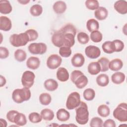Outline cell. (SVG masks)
<instances>
[{
  "instance_id": "6da1fadb",
  "label": "cell",
  "mask_w": 127,
  "mask_h": 127,
  "mask_svg": "<svg viewBox=\"0 0 127 127\" xmlns=\"http://www.w3.org/2000/svg\"><path fill=\"white\" fill-rule=\"evenodd\" d=\"M75 112L76 122L81 125L86 124L89 120V112L87 104L81 101L79 105L75 108Z\"/></svg>"
},
{
  "instance_id": "7a4b0ae2",
  "label": "cell",
  "mask_w": 127,
  "mask_h": 127,
  "mask_svg": "<svg viewBox=\"0 0 127 127\" xmlns=\"http://www.w3.org/2000/svg\"><path fill=\"white\" fill-rule=\"evenodd\" d=\"M31 96V91L28 88L23 87L21 89H16L12 93V98L14 102L17 104L29 100Z\"/></svg>"
},
{
  "instance_id": "3957f363",
  "label": "cell",
  "mask_w": 127,
  "mask_h": 127,
  "mask_svg": "<svg viewBox=\"0 0 127 127\" xmlns=\"http://www.w3.org/2000/svg\"><path fill=\"white\" fill-rule=\"evenodd\" d=\"M70 79L76 87L79 89L84 88L88 83L87 77L84 75L82 71L78 70H74L72 71Z\"/></svg>"
},
{
  "instance_id": "277c9868",
  "label": "cell",
  "mask_w": 127,
  "mask_h": 127,
  "mask_svg": "<svg viewBox=\"0 0 127 127\" xmlns=\"http://www.w3.org/2000/svg\"><path fill=\"white\" fill-rule=\"evenodd\" d=\"M9 42L13 47H19L25 46L29 42V38L25 32L18 34H13L10 36Z\"/></svg>"
},
{
  "instance_id": "5b68a950",
  "label": "cell",
  "mask_w": 127,
  "mask_h": 127,
  "mask_svg": "<svg viewBox=\"0 0 127 127\" xmlns=\"http://www.w3.org/2000/svg\"><path fill=\"white\" fill-rule=\"evenodd\" d=\"M114 117L121 122L127 121V105L126 103H121L114 110Z\"/></svg>"
},
{
  "instance_id": "8992f818",
  "label": "cell",
  "mask_w": 127,
  "mask_h": 127,
  "mask_svg": "<svg viewBox=\"0 0 127 127\" xmlns=\"http://www.w3.org/2000/svg\"><path fill=\"white\" fill-rule=\"evenodd\" d=\"M80 96L77 92L71 93L68 96L66 102V107L68 110H73L77 108L80 103Z\"/></svg>"
},
{
  "instance_id": "52a82bcc",
  "label": "cell",
  "mask_w": 127,
  "mask_h": 127,
  "mask_svg": "<svg viewBox=\"0 0 127 127\" xmlns=\"http://www.w3.org/2000/svg\"><path fill=\"white\" fill-rule=\"evenodd\" d=\"M29 52L33 55H43L47 50V45L44 43H32L28 47Z\"/></svg>"
},
{
  "instance_id": "ba28073f",
  "label": "cell",
  "mask_w": 127,
  "mask_h": 127,
  "mask_svg": "<svg viewBox=\"0 0 127 127\" xmlns=\"http://www.w3.org/2000/svg\"><path fill=\"white\" fill-rule=\"evenodd\" d=\"M35 78V75L32 71L30 70L24 71L21 77V83L23 86L28 88H31L34 84Z\"/></svg>"
},
{
  "instance_id": "9c48e42d",
  "label": "cell",
  "mask_w": 127,
  "mask_h": 127,
  "mask_svg": "<svg viewBox=\"0 0 127 127\" xmlns=\"http://www.w3.org/2000/svg\"><path fill=\"white\" fill-rule=\"evenodd\" d=\"M62 62V59L57 54H52L47 59L46 64L47 67L51 69H55L59 67Z\"/></svg>"
},
{
  "instance_id": "30bf717a",
  "label": "cell",
  "mask_w": 127,
  "mask_h": 127,
  "mask_svg": "<svg viewBox=\"0 0 127 127\" xmlns=\"http://www.w3.org/2000/svg\"><path fill=\"white\" fill-rule=\"evenodd\" d=\"M86 56L91 59H95L98 58L101 55V51L97 46L89 45L86 47L85 49Z\"/></svg>"
},
{
  "instance_id": "8fae6325",
  "label": "cell",
  "mask_w": 127,
  "mask_h": 127,
  "mask_svg": "<svg viewBox=\"0 0 127 127\" xmlns=\"http://www.w3.org/2000/svg\"><path fill=\"white\" fill-rule=\"evenodd\" d=\"M63 46L68 47H72L75 44V35L72 33H63Z\"/></svg>"
},
{
  "instance_id": "7c38bea8",
  "label": "cell",
  "mask_w": 127,
  "mask_h": 127,
  "mask_svg": "<svg viewBox=\"0 0 127 127\" xmlns=\"http://www.w3.org/2000/svg\"><path fill=\"white\" fill-rule=\"evenodd\" d=\"M85 58L81 53L74 54L71 58V63L72 65L75 67H81L84 64Z\"/></svg>"
},
{
  "instance_id": "4fadbf2b",
  "label": "cell",
  "mask_w": 127,
  "mask_h": 127,
  "mask_svg": "<svg viewBox=\"0 0 127 127\" xmlns=\"http://www.w3.org/2000/svg\"><path fill=\"white\" fill-rule=\"evenodd\" d=\"M115 9L121 14H126L127 13V2L125 0L116 1L114 4Z\"/></svg>"
},
{
  "instance_id": "5bb4252c",
  "label": "cell",
  "mask_w": 127,
  "mask_h": 127,
  "mask_svg": "<svg viewBox=\"0 0 127 127\" xmlns=\"http://www.w3.org/2000/svg\"><path fill=\"white\" fill-rule=\"evenodd\" d=\"M52 42L54 46L60 48L63 46V34L60 30L55 31L53 34Z\"/></svg>"
},
{
  "instance_id": "9a60e30c",
  "label": "cell",
  "mask_w": 127,
  "mask_h": 127,
  "mask_svg": "<svg viewBox=\"0 0 127 127\" xmlns=\"http://www.w3.org/2000/svg\"><path fill=\"white\" fill-rule=\"evenodd\" d=\"M12 27L11 20L5 16L0 17V29L4 31H9Z\"/></svg>"
},
{
  "instance_id": "2e32d148",
  "label": "cell",
  "mask_w": 127,
  "mask_h": 127,
  "mask_svg": "<svg viewBox=\"0 0 127 127\" xmlns=\"http://www.w3.org/2000/svg\"><path fill=\"white\" fill-rule=\"evenodd\" d=\"M57 79L61 82L66 81L69 77V73L67 70L63 67H59L56 73Z\"/></svg>"
},
{
  "instance_id": "e0dca14e",
  "label": "cell",
  "mask_w": 127,
  "mask_h": 127,
  "mask_svg": "<svg viewBox=\"0 0 127 127\" xmlns=\"http://www.w3.org/2000/svg\"><path fill=\"white\" fill-rule=\"evenodd\" d=\"M26 64L28 68L35 70L40 66V61L38 58L32 56L28 59Z\"/></svg>"
},
{
  "instance_id": "ac0fdd59",
  "label": "cell",
  "mask_w": 127,
  "mask_h": 127,
  "mask_svg": "<svg viewBox=\"0 0 127 127\" xmlns=\"http://www.w3.org/2000/svg\"><path fill=\"white\" fill-rule=\"evenodd\" d=\"M12 10V7L9 1L7 0H0V12L3 14L10 13Z\"/></svg>"
},
{
  "instance_id": "d6986e66",
  "label": "cell",
  "mask_w": 127,
  "mask_h": 127,
  "mask_svg": "<svg viewBox=\"0 0 127 127\" xmlns=\"http://www.w3.org/2000/svg\"><path fill=\"white\" fill-rule=\"evenodd\" d=\"M108 15V10L104 7L99 6L94 12V16L99 20L105 19Z\"/></svg>"
},
{
  "instance_id": "ffe728a7",
  "label": "cell",
  "mask_w": 127,
  "mask_h": 127,
  "mask_svg": "<svg viewBox=\"0 0 127 127\" xmlns=\"http://www.w3.org/2000/svg\"><path fill=\"white\" fill-rule=\"evenodd\" d=\"M66 7L65 2L62 0L56 1L53 6L54 11L57 14H62L64 13L66 9Z\"/></svg>"
},
{
  "instance_id": "44dd1931",
  "label": "cell",
  "mask_w": 127,
  "mask_h": 127,
  "mask_svg": "<svg viewBox=\"0 0 127 127\" xmlns=\"http://www.w3.org/2000/svg\"><path fill=\"white\" fill-rule=\"evenodd\" d=\"M123 66L122 61L118 58L114 59L109 62V68L114 71H117L120 70Z\"/></svg>"
},
{
  "instance_id": "7402d4cb",
  "label": "cell",
  "mask_w": 127,
  "mask_h": 127,
  "mask_svg": "<svg viewBox=\"0 0 127 127\" xmlns=\"http://www.w3.org/2000/svg\"><path fill=\"white\" fill-rule=\"evenodd\" d=\"M126 78L125 74L122 72L117 71L114 73L111 76L112 81L116 84H120L124 82Z\"/></svg>"
},
{
  "instance_id": "603a6c76",
  "label": "cell",
  "mask_w": 127,
  "mask_h": 127,
  "mask_svg": "<svg viewBox=\"0 0 127 127\" xmlns=\"http://www.w3.org/2000/svg\"><path fill=\"white\" fill-rule=\"evenodd\" d=\"M88 72L91 75H97L101 71V67L98 62L90 63L87 67Z\"/></svg>"
},
{
  "instance_id": "cb8c5ba5",
  "label": "cell",
  "mask_w": 127,
  "mask_h": 127,
  "mask_svg": "<svg viewBox=\"0 0 127 127\" xmlns=\"http://www.w3.org/2000/svg\"><path fill=\"white\" fill-rule=\"evenodd\" d=\"M44 87L45 89L49 91H54L58 87V83L54 79H48L45 81Z\"/></svg>"
},
{
  "instance_id": "d4e9b609",
  "label": "cell",
  "mask_w": 127,
  "mask_h": 127,
  "mask_svg": "<svg viewBox=\"0 0 127 127\" xmlns=\"http://www.w3.org/2000/svg\"><path fill=\"white\" fill-rule=\"evenodd\" d=\"M57 119L61 122H65L70 118L69 113L64 108H61L58 110L56 113Z\"/></svg>"
},
{
  "instance_id": "484cf974",
  "label": "cell",
  "mask_w": 127,
  "mask_h": 127,
  "mask_svg": "<svg viewBox=\"0 0 127 127\" xmlns=\"http://www.w3.org/2000/svg\"><path fill=\"white\" fill-rule=\"evenodd\" d=\"M13 123L18 126H23L27 123V120L24 114L18 112L15 116Z\"/></svg>"
},
{
  "instance_id": "4316f807",
  "label": "cell",
  "mask_w": 127,
  "mask_h": 127,
  "mask_svg": "<svg viewBox=\"0 0 127 127\" xmlns=\"http://www.w3.org/2000/svg\"><path fill=\"white\" fill-rule=\"evenodd\" d=\"M97 84L101 87L106 86L109 83V76L106 74H100L96 77Z\"/></svg>"
},
{
  "instance_id": "83f0119b",
  "label": "cell",
  "mask_w": 127,
  "mask_h": 127,
  "mask_svg": "<svg viewBox=\"0 0 127 127\" xmlns=\"http://www.w3.org/2000/svg\"><path fill=\"white\" fill-rule=\"evenodd\" d=\"M42 119L46 121H52L55 116L54 112L50 109H44L41 111L40 113Z\"/></svg>"
},
{
  "instance_id": "f1b7e54d",
  "label": "cell",
  "mask_w": 127,
  "mask_h": 127,
  "mask_svg": "<svg viewBox=\"0 0 127 127\" xmlns=\"http://www.w3.org/2000/svg\"><path fill=\"white\" fill-rule=\"evenodd\" d=\"M86 28L90 32L98 30L99 28V22L94 18L90 19L87 21Z\"/></svg>"
},
{
  "instance_id": "f546056e",
  "label": "cell",
  "mask_w": 127,
  "mask_h": 127,
  "mask_svg": "<svg viewBox=\"0 0 127 127\" xmlns=\"http://www.w3.org/2000/svg\"><path fill=\"white\" fill-rule=\"evenodd\" d=\"M102 48L104 53L107 54H112L115 52L114 44L112 41H108L105 42L102 45Z\"/></svg>"
},
{
  "instance_id": "4dcf8cb0",
  "label": "cell",
  "mask_w": 127,
  "mask_h": 127,
  "mask_svg": "<svg viewBox=\"0 0 127 127\" xmlns=\"http://www.w3.org/2000/svg\"><path fill=\"white\" fill-rule=\"evenodd\" d=\"M97 113L102 117H107L110 115V109L106 105H101L98 107Z\"/></svg>"
},
{
  "instance_id": "1f68e13d",
  "label": "cell",
  "mask_w": 127,
  "mask_h": 127,
  "mask_svg": "<svg viewBox=\"0 0 127 127\" xmlns=\"http://www.w3.org/2000/svg\"><path fill=\"white\" fill-rule=\"evenodd\" d=\"M39 99L40 103L45 106L49 105L52 101L51 96L48 93H41L39 96Z\"/></svg>"
},
{
  "instance_id": "d6a6232c",
  "label": "cell",
  "mask_w": 127,
  "mask_h": 127,
  "mask_svg": "<svg viewBox=\"0 0 127 127\" xmlns=\"http://www.w3.org/2000/svg\"><path fill=\"white\" fill-rule=\"evenodd\" d=\"M14 56L15 59L17 61L19 62H22L26 60L27 57V54L24 50L18 49L15 51Z\"/></svg>"
},
{
  "instance_id": "836d02e7",
  "label": "cell",
  "mask_w": 127,
  "mask_h": 127,
  "mask_svg": "<svg viewBox=\"0 0 127 127\" xmlns=\"http://www.w3.org/2000/svg\"><path fill=\"white\" fill-rule=\"evenodd\" d=\"M43 12L42 6L39 4L33 5L30 8V13L33 16H39Z\"/></svg>"
},
{
  "instance_id": "e575fe53",
  "label": "cell",
  "mask_w": 127,
  "mask_h": 127,
  "mask_svg": "<svg viewBox=\"0 0 127 127\" xmlns=\"http://www.w3.org/2000/svg\"><path fill=\"white\" fill-rule=\"evenodd\" d=\"M60 31L63 33H70L73 34L75 36L76 33V29L74 26L71 24L68 23L62 27L60 29Z\"/></svg>"
},
{
  "instance_id": "d590c367",
  "label": "cell",
  "mask_w": 127,
  "mask_h": 127,
  "mask_svg": "<svg viewBox=\"0 0 127 127\" xmlns=\"http://www.w3.org/2000/svg\"><path fill=\"white\" fill-rule=\"evenodd\" d=\"M109 60L105 57H102L98 61L101 67V71L106 72L109 70Z\"/></svg>"
},
{
  "instance_id": "8d00e7d4",
  "label": "cell",
  "mask_w": 127,
  "mask_h": 127,
  "mask_svg": "<svg viewBox=\"0 0 127 127\" xmlns=\"http://www.w3.org/2000/svg\"><path fill=\"white\" fill-rule=\"evenodd\" d=\"M83 95L85 100L91 101L95 98V92L94 90L92 88H87L83 91Z\"/></svg>"
},
{
  "instance_id": "74e56055",
  "label": "cell",
  "mask_w": 127,
  "mask_h": 127,
  "mask_svg": "<svg viewBox=\"0 0 127 127\" xmlns=\"http://www.w3.org/2000/svg\"><path fill=\"white\" fill-rule=\"evenodd\" d=\"M91 40L94 43L100 42L103 39L102 34L98 30L94 31L91 32L90 35Z\"/></svg>"
},
{
  "instance_id": "f35d334b",
  "label": "cell",
  "mask_w": 127,
  "mask_h": 127,
  "mask_svg": "<svg viewBox=\"0 0 127 127\" xmlns=\"http://www.w3.org/2000/svg\"><path fill=\"white\" fill-rule=\"evenodd\" d=\"M28 119L30 122L34 124L40 123L42 120V117L39 113L37 112H32L28 116Z\"/></svg>"
},
{
  "instance_id": "ab89813d",
  "label": "cell",
  "mask_w": 127,
  "mask_h": 127,
  "mask_svg": "<svg viewBox=\"0 0 127 127\" xmlns=\"http://www.w3.org/2000/svg\"><path fill=\"white\" fill-rule=\"evenodd\" d=\"M78 42L81 44H86L89 41V37L87 34L83 32H80L77 35Z\"/></svg>"
},
{
  "instance_id": "60d3db41",
  "label": "cell",
  "mask_w": 127,
  "mask_h": 127,
  "mask_svg": "<svg viewBox=\"0 0 127 127\" xmlns=\"http://www.w3.org/2000/svg\"><path fill=\"white\" fill-rule=\"evenodd\" d=\"M85 4L86 7L91 10H96L99 7V3L96 0H87L85 1Z\"/></svg>"
},
{
  "instance_id": "b9f144b4",
  "label": "cell",
  "mask_w": 127,
  "mask_h": 127,
  "mask_svg": "<svg viewBox=\"0 0 127 127\" xmlns=\"http://www.w3.org/2000/svg\"><path fill=\"white\" fill-rule=\"evenodd\" d=\"M60 55L64 58L69 57L71 54V50L70 48L65 46H62L59 49Z\"/></svg>"
},
{
  "instance_id": "7bdbcfd3",
  "label": "cell",
  "mask_w": 127,
  "mask_h": 127,
  "mask_svg": "<svg viewBox=\"0 0 127 127\" xmlns=\"http://www.w3.org/2000/svg\"><path fill=\"white\" fill-rule=\"evenodd\" d=\"M112 42L114 44L115 52H120L123 50L125 47V45L123 41H122L120 40L116 39L114 40Z\"/></svg>"
},
{
  "instance_id": "ee69618b",
  "label": "cell",
  "mask_w": 127,
  "mask_h": 127,
  "mask_svg": "<svg viewBox=\"0 0 127 127\" xmlns=\"http://www.w3.org/2000/svg\"><path fill=\"white\" fill-rule=\"evenodd\" d=\"M103 122L100 118L96 117L92 118L90 122V126L91 127H101L103 126Z\"/></svg>"
},
{
  "instance_id": "f6af8a7d",
  "label": "cell",
  "mask_w": 127,
  "mask_h": 127,
  "mask_svg": "<svg viewBox=\"0 0 127 127\" xmlns=\"http://www.w3.org/2000/svg\"><path fill=\"white\" fill-rule=\"evenodd\" d=\"M25 32L27 34L29 38V42L33 41L36 40L38 37V33L34 29H30L27 30Z\"/></svg>"
},
{
  "instance_id": "bcb514c9",
  "label": "cell",
  "mask_w": 127,
  "mask_h": 127,
  "mask_svg": "<svg viewBox=\"0 0 127 127\" xmlns=\"http://www.w3.org/2000/svg\"><path fill=\"white\" fill-rule=\"evenodd\" d=\"M9 56L8 50L4 47H0V58L1 59H4L7 58Z\"/></svg>"
},
{
  "instance_id": "7dc6e473",
  "label": "cell",
  "mask_w": 127,
  "mask_h": 127,
  "mask_svg": "<svg viewBox=\"0 0 127 127\" xmlns=\"http://www.w3.org/2000/svg\"><path fill=\"white\" fill-rule=\"evenodd\" d=\"M18 112L16 110H10L6 114L7 119L11 123H13V120L15 116Z\"/></svg>"
},
{
  "instance_id": "c3c4849f",
  "label": "cell",
  "mask_w": 127,
  "mask_h": 127,
  "mask_svg": "<svg viewBox=\"0 0 127 127\" xmlns=\"http://www.w3.org/2000/svg\"><path fill=\"white\" fill-rule=\"evenodd\" d=\"M103 126L104 127H116L115 122L112 119H108L103 124Z\"/></svg>"
},
{
  "instance_id": "681fc988",
  "label": "cell",
  "mask_w": 127,
  "mask_h": 127,
  "mask_svg": "<svg viewBox=\"0 0 127 127\" xmlns=\"http://www.w3.org/2000/svg\"><path fill=\"white\" fill-rule=\"evenodd\" d=\"M6 79L2 75H0V87L3 86L6 84Z\"/></svg>"
},
{
  "instance_id": "f907efd6",
  "label": "cell",
  "mask_w": 127,
  "mask_h": 127,
  "mask_svg": "<svg viewBox=\"0 0 127 127\" xmlns=\"http://www.w3.org/2000/svg\"><path fill=\"white\" fill-rule=\"evenodd\" d=\"M0 125L2 127H6L7 126V122L5 120L2 118L0 119Z\"/></svg>"
},
{
  "instance_id": "816d5d0a",
  "label": "cell",
  "mask_w": 127,
  "mask_h": 127,
  "mask_svg": "<svg viewBox=\"0 0 127 127\" xmlns=\"http://www.w3.org/2000/svg\"><path fill=\"white\" fill-rule=\"evenodd\" d=\"M18 2H19L20 3H21V4H27L28 2H30V0H18Z\"/></svg>"
}]
</instances>
